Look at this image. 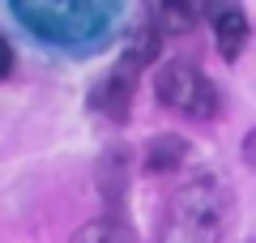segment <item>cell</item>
Returning a JSON list of instances; mask_svg holds the SVG:
<instances>
[{
	"label": "cell",
	"mask_w": 256,
	"mask_h": 243,
	"mask_svg": "<svg viewBox=\"0 0 256 243\" xmlns=\"http://www.w3.org/2000/svg\"><path fill=\"white\" fill-rule=\"evenodd\" d=\"M9 72H13V47L4 43V38H0V81L9 77Z\"/></svg>",
	"instance_id": "7"
},
{
	"label": "cell",
	"mask_w": 256,
	"mask_h": 243,
	"mask_svg": "<svg viewBox=\"0 0 256 243\" xmlns=\"http://www.w3.org/2000/svg\"><path fill=\"white\" fill-rule=\"evenodd\" d=\"M214 38H218V52L226 56V60H235V56L244 52V43H248V22H244V13H239V9H222L218 22H214Z\"/></svg>",
	"instance_id": "4"
},
{
	"label": "cell",
	"mask_w": 256,
	"mask_h": 243,
	"mask_svg": "<svg viewBox=\"0 0 256 243\" xmlns=\"http://www.w3.org/2000/svg\"><path fill=\"white\" fill-rule=\"evenodd\" d=\"M13 13L43 38L77 43V38L90 30V22H82V18H94V13H102V9H94V4H30V0H22V4H13Z\"/></svg>",
	"instance_id": "3"
},
{
	"label": "cell",
	"mask_w": 256,
	"mask_h": 243,
	"mask_svg": "<svg viewBox=\"0 0 256 243\" xmlns=\"http://www.w3.org/2000/svg\"><path fill=\"white\" fill-rule=\"evenodd\" d=\"M158 18H171V22H162L166 30H171V34H184V30H192L196 26V9H192V4H162V9H158Z\"/></svg>",
	"instance_id": "6"
},
{
	"label": "cell",
	"mask_w": 256,
	"mask_h": 243,
	"mask_svg": "<svg viewBox=\"0 0 256 243\" xmlns=\"http://www.w3.org/2000/svg\"><path fill=\"white\" fill-rule=\"evenodd\" d=\"M73 243H132V234L120 222H90L73 234Z\"/></svg>",
	"instance_id": "5"
},
{
	"label": "cell",
	"mask_w": 256,
	"mask_h": 243,
	"mask_svg": "<svg viewBox=\"0 0 256 243\" xmlns=\"http://www.w3.org/2000/svg\"><path fill=\"white\" fill-rule=\"evenodd\" d=\"M218 226H222V188L218 180L201 175L171 196L162 243H218Z\"/></svg>",
	"instance_id": "1"
},
{
	"label": "cell",
	"mask_w": 256,
	"mask_h": 243,
	"mask_svg": "<svg viewBox=\"0 0 256 243\" xmlns=\"http://www.w3.org/2000/svg\"><path fill=\"white\" fill-rule=\"evenodd\" d=\"M158 98L166 102L171 111L180 116H192V120H210L218 111V90H214V81L205 77L196 64L188 60H175L158 72Z\"/></svg>",
	"instance_id": "2"
}]
</instances>
